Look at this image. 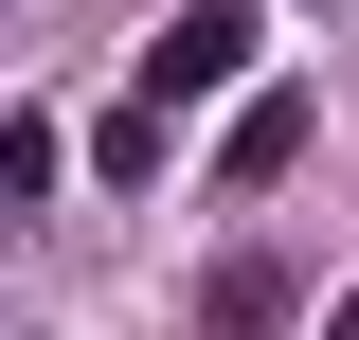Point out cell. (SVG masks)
<instances>
[{
	"label": "cell",
	"mask_w": 359,
	"mask_h": 340,
	"mask_svg": "<svg viewBox=\"0 0 359 340\" xmlns=\"http://www.w3.org/2000/svg\"><path fill=\"white\" fill-rule=\"evenodd\" d=\"M216 72H252V0H180L162 36H144V72H126V108H144V126H180V108H198Z\"/></svg>",
	"instance_id": "obj_1"
},
{
	"label": "cell",
	"mask_w": 359,
	"mask_h": 340,
	"mask_svg": "<svg viewBox=\"0 0 359 340\" xmlns=\"http://www.w3.org/2000/svg\"><path fill=\"white\" fill-rule=\"evenodd\" d=\"M306 126H323L306 90H252V108H233V143H216V179H233V197H269V179L306 162Z\"/></svg>",
	"instance_id": "obj_2"
},
{
	"label": "cell",
	"mask_w": 359,
	"mask_h": 340,
	"mask_svg": "<svg viewBox=\"0 0 359 340\" xmlns=\"http://www.w3.org/2000/svg\"><path fill=\"white\" fill-rule=\"evenodd\" d=\"M198 323H216V340H287V269H269V251H233L216 287H198Z\"/></svg>",
	"instance_id": "obj_3"
},
{
	"label": "cell",
	"mask_w": 359,
	"mask_h": 340,
	"mask_svg": "<svg viewBox=\"0 0 359 340\" xmlns=\"http://www.w3.org/2000/svg\"><path fill=\"white\" fill-rule=\"evenodd\" d=\"M54 179H72V143H54V108H18V126H0V215L54 197Z\"/></svg>",
	"instance_id": "obj_4"
},
{
	"label": "cell",
	"mask_w": 359,
	"mask_h": 340,
	"mask_svg": "<svg viewBox=\"0 0 359 340\" xmlns=\"http://www.w3.org/2000/svg\"><path fill=\"white\" fill-rule=\"evenodd\" d=\"M90 179H126V197H144V179H162V126H144V108H108V126H90Z\"/></svg>",
	"instance_id": "obj_5"
},
{
	"label": "cell",
	"mask_w": 359,
	"mask_h": 340,
	"mask_svg": "<svg viewBox=\"0 0 359 340\" xmlns=\"http://www.w3.org/2000/svg\"><path fill=\"white\" fill-rule=\"evenodd\" d=\"M323 340H359V287H341V304H323Z\"/></svg>",
	"instance_id": "obj_6"
}]
</instances>
